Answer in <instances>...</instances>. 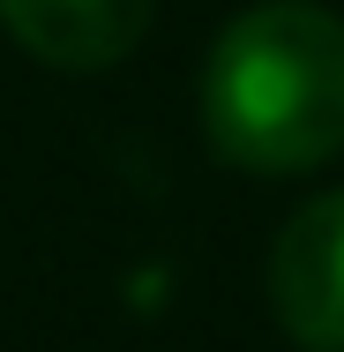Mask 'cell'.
Returning <instances> with one entry per match:
<instances>
[{
  "mask_svg": "<svg viewBox=\"0 0 344 352\" xmlns=\"http://www.w3.org/2000/svg\"><path fill=\"white\" fill-rule=\"evenodd\" d=\"M270 307L307 352H344V188L299 203L270 248Z\"/></svg>",
  "mask_w": 344,
  "mask_h": 352,
  "instance_id": "2",
  "label": "cell"
},
{
  "mask_svg": "<svg viewBox=\"0 0 344 352\" xmlns=\"http://www.w3.org/2000/svg\"><path fill=\"white\" fill-rule=\"evenodd\" d=\"M157 0H0L8 38L60 75H98L128 60L150 30Z\"/></svg>",
  "mask_w": 344,
  "mask_h": 352,
  "instance_id": "3",
  "label": "cell"
},
{
  "mask_svg": "<svg viewBox=\"0 0 344 352\" xmlns=\"http://www.w3.org/2000/svg\"><path fill=\"white\" fill-rule=\"evenodd\" d=\"M209 150L240 173H314L344 150V23L314 0L232 15L203 68Z\"/></svg>",
  "mask_w": 344,
  "mask_h": 352,
  "instance_id": "1",
  "label": "cell"
}]
</instances>
